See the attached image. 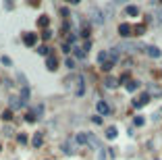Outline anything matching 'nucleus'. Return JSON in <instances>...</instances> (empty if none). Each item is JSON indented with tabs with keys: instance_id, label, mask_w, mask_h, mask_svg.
<instances>
[{
	"instance_id": "nucleus-41",
	"label": "nucleus",
	"mask_w": 162,
	"mask_h": 160,
	"mask_svg": "<svg viewBox=\"0 0 162 160\" xmlns=\"http://www.w3.org/2000/svg\"><path fill=\"white\" fill-rule=\"evenodd\" d=\"M31 2H40V0H31Z\"/></svg>"
},
{
	"instance_id": "nucleus-19",
	"label": "nucleus",
	"mask_w": 162,
	"mask_h": 160,
	"mask_svg": "<svg viewBox=\"0 0 162 160\" xmlns=\"http://www.w3.org/2000/svg\"><path fill=\"white\" fill-rule=\"evenodd\" d=\"M73 50H75V56H77V58H85V50H83V46H75Z\"/></svg>"
},
{
	"instance_id": "nucleus-24",
	"label": "nucleus",
	"mask_w": 162,
	"mask_h": 160,
	"mask_svg": "<svg viewBox=\"0 0 162 160\" xmlns=\"http://www.w3.org/2000/svg\"><path fill=\"white\" fill-rule=\"evenodd\" d=\"M81 35H83V38L89 35V25L87 23H81Z\"/></svg>"
},
{
	"instance_id": "nucleus-32",
	"label": "nucleus",
	"mask_w": 162,
	"mask_h": 160,
	"mask_svg": "<svg viewBox=\"0 0 162 160\" xmlns=\"http://www.w3.org/2000/svg\"><path fill=\"white\" fill-rule=\"evenodd\" d=\"M98 160H106V152L100 148V152H98Z\"/></svg>"
},
{
	"instance_id": "nucleus-7",
	"label": "nucleus",
	"mask_w": 162,
	"mask_h": 160,
	"mask_svg": "<svg viewBox=\"0 0 162 160\" xmlns=\"http://www.w3.org/2000/svg\"><path fill=\"white\" fill-rule=\"evenodd\" d=\"M75 144H77V141L69 137L65 144H62V150H65V154H75V152H77V150H75Z\"/></svg>"
},
{
	"instance_id": "nucleus-27",
	"label": "nucleus",
	"mask_w": 162,
	"mask_h": 160,
	"mask_svg": "<svg viewBox=\"0 0 162 160\" xmlns=\"http://www.w3.org/2000/svg\"><path fill=\"white\" fill-rule=\"evenodd\" d=\"M48 46H38V54H42V56H48Z\"/></svg>"
},
{
	"instance_id": "nucleus-29",
	"label": "nucleus",
	"mask_w": 162,
	"mask_h": 160,
	"mask_svg": "<svg viewBox=\"0 0 162 160\" xmlns=\"http://www.w3.org/2000/svg\"><path fill=\"white\" fill-rule=\"evenodd\" d=\"M17 141H19L21 146H23V144H27V135H25V133H19V135H17Z\"/></svg>"
},
{
	"instance_id": "nucleus-6",
	"label": "nucleus",
	"mask_w": 162,
	"mask_h": 160,
	"mask_svg": "<svg viewBox=\"0 0 162 160\" xmlns=\"http://www.w3.org/2000/svg\"><path fill=\"white\" fill-rule=\"evenodd\" d=\"M23 44L25 46H35V44H38V35L35 33H23Z\"/></svg>"
},
{
	"instance_id": "nucleus-10",
	"label": "nucleus",
	"mask_w": 162,
	"mask_h": 160,
	"mask_svg": "<svg viewBox=\"0 0 162 160\" xmlns=\"http://www.w3.org/2000/svg\"><path fill=\"white\" fill-rule=\"evenodd\" d=\"M96 108H98V112H100V114H104V117H106V114H110V106H108L104 100L98 102V104H96Z\"/></svg>"
},
{
	"instance_id": "nucleus-4",
	"label": "nucleus",
	"mask_w": 162,
	"mask_h": 160,
	"mask_svg": "<svg viewBox=\"0 0 162 160\" xmlns=\"http://www.w3.org/2000/svg\"><path fill=\"white\" fill-rule=\"evenodd\" d=\"M150 98H152V96H150L148 92H146V94H141L137 100H133V106H135V108H141V106H146V104L150 102Z\"/></svg>"
},
{
	"instance_id": "nucleus-14",
	"label": "nucleus",
	"mask_w": 162,
	"mask_h": 160,
	"mask_svg": "<svg viewBox=\"0 0 162 160\" xmlns=\"http://www.w3.org/2000/svg\"><path fill=\"white\" fill-rule=\"evenodd\" d=\"M125 13H127L129 17H137V15H139V8L135 6V4H129L127 8H125Z\"/></svg>"
},
{
	"instance_id": "nucleus-15",
	"label": "nucleus",
	"mask_w": 162,
	"mask_h": 160,
	"mask_svg": "<svg viewBox=\"0 0 162 160\" xmlns=\"http://www.w3.org/2000/svg\"><path fill=\"white\" fill-rule=\"evenodd\" d=\"M148 94H150V96H162V90H160L158 85H154V83H152V85L148 87Z\"/></svg>"
},
{
	"instance_id": "nucleus-8",
	"label": "nucleus",
	"mask_w": 162,
	"mask_h": 160,
	"mask_svg": "<svg viewBox=\"0 0 162 160\" xmlns=\"http://www.w3.org/2000/svg\"><path fill=\"white\" fill-rule=\"evenodd\" d=\"M56 65H58V60H56V56H52V54H48V56H46V69H48V71H56V69H58Z\"/></svg>"
},
{
	"instance_id": "nucleus-23",
	"label": "nucleus",
	"mask_w": 162,
	"mask_h": 160,
	"mask_svg": "<svg viewBox=\"0 0 162 160\" xmlns=\"http://www.w3.org/2000/svg\"><path fill=\"white\" fill-rule=\"evenodd\" d=\"M143 31H146V25H135L133 27V35H141Z\"/></svg>"
},
{
	"instance_id": "nucleus-9",
	"label": "nucleus",
	"mask_w": 162,
	"mask_h": 160,
	"mask_svg": "<svg viewBox=\"0 0 162 160\" xmlns=\"http://www.w3.org/2000/svg\"><path fill=\"white\" fill-rule=\"evenodd\" d=\"M75 141L79 146H87L89 144V133H77L75 135Z\"/></svg>"
},
{
	"instance_id": "nucleus-25",
	"label": "nucleus",
	"mask_w": 162,
	"mask_h": 160,
	"mask_svg": "<svg viewBox=\"0 0 162 160\" xmlns=\"http://www.w3.org/2000/svg\"><path fill=\"white\" fill-rule=\"evenodd\" d=\"M33 114H38V119H42V114H44V104H38V106H35Z\"/></svg>"
},
{
	"instance_id": "nucleus-11",
	"label": "nucleus",
	"mask_w": 162,
	"mask_h": 160,
	"mask_svg": "<svg viewBox=\"0 0 162 160\" xmlns=\"http://www.w3.org/2000/svg\"><path fill=\"white\" fill-rule=\"evenodd\" d=\"M8 104H11V110H19L21 106H23L21 98H15V96H11V98H8Z\"/></svg>"
},
{
	"instance_id": "nucleus-39",
	"label": "nucleus",
	"mask_w": 162,
	"mask_h": 160,
	"mask_svg": "<svg viewBox=\"0 0 162 160\" xmlns=\"http://www.w3.org/2000/svg\"><path fill=\"white\" fill-rule=\"evenodd\" d=\"M123 2H129V0H112V4H123Z\"/></svg>"
},
{
	"instance_id": "nucleus-26",
	"label": "nucleus",
	"mask_w": 162,
	"mask_h": 160,
	"mask_svg": "<svg viewBox=\"0 0 162 160\" xmlns=\"http://www.w3.org/2000/svg\"><path fill=\"white\" fill-rule=\"evenodd\" d=\"M100 67H102V71H110V69L114 67V63H112V60H110V58H108V60H106V63H104V65H100Z\"/></svg>"
},
{
	"instance_id": "nucleus-3",
	"label": "nucleus",
	"mask_w": 162,
	"mask_h": 160,
	"mask_svg": "<svg viewBox=\"0 0 162 160\" xmlns=\"http://www.w3.org/2000/svg\"><path fill=\"white\" fill-rule=\"evenodd\" d=\"M143 52H146L150 58H160L162 56V50L156 48V46H146V48H143Z\"/></svg>"
},
{
	"instance_id": "nucleus-30",
	"label": "nucleus",
	"mask_w": 162,
	"mask_h": 160,
	"mask_svg": "<svg viewBox=\"0 0 162 160\" xmlns=\"http://www.w3.org/2000/svg\"><path fill=\"white\" fill-rule=\"evenodd\" d=\"M65 65H67L69 69H75V58H71V56H69V58L65 60Z\"/></svg>"
},
{
	"instance_id": "nucleus-1",
	"label": "nucleus",
	"mask_w": 162,
	"mask_h": 160,
	"mask_svg": "<svg viewBox=\"0 0 162 160\" xmlns=\"http://www.w3.org/2000/svg\"><path fill=\"white\" fill-rule=\"evenodd\" d=\"M65 83H67L69 90L73 87V94L75 96H83L85 94V79H83V75H71Z\"/></svg>"
},
{
	"instance_id": "nucleus-34",
	"label": "nucleus",
	"mask_w": 162,
	"mask_h": 160,
	"mask_svg": "<svg viewBox=\"0 0 162 160\" xmlns=\"http://www.w3.org/2000/svg\"><path fill=\"white\" fill-rule=\"evenodd\" d=\"M156 23H162V6H160V11L156 13Z\"/></svg>"
},
{
	"instance_id": "nucleus-35",
	"label": "nucleus",
	"mask_w": 162,
	"mask_h": 160,
	"mask_svg": "<svg viewBox=\"0 0 162 160\" xmlns=\"http://www.w3.org/2000/svg\"><path fill=\"white\" fill-rule=\"evenodd\" d=\"M2 65H6V67H11V58H8V56H2Z\"/></svg>"
},
{
	"instance_id": "nucleus-13",
	"label": "nucleus",
	"mask_w": 162,
	"mask_h": 160,
	"mask_svg": "<svg viewBox=\"0 0 162 160\" xmlns=\"http://www.w3.org/2000/svg\"><path fill=\"white\" fill-rule=\"evenodd\" d=\"M21 102H23V106L27 104V100H29V85H27V87H21Z\"/></svg>"
},
{
	"instance_id": "nucleus-22",
	"label": "nucleus",
	"mask_w": 162,
	"mask_h": 160,
	"mask_svg": "<svg viewBox=\"0 0 162 160\" xmlns=\"http://www.w3.org/2000/svg\"><path fill=\"white\" fill-rule=\"evenodd\" d=\"M137 87H139V81H129L127 83V92H137Z\"/></svg>"
},
{
	"instance_id": "nucleus-37",
	"label": "nucleus",
	"mask_w": 162,
	"mask_h": 160,
	"mask_svg": "<svg viewBox=\"0 0 162 160\" xmlns=\"http://www.w3.org/2000/svg\"><path fill=\"white\" fill-rule=\"evenodd\" d=\"M50 35H52V33H50V31L46 29V31H44V33H42V38H44V40H50Z\"/></svg>"
},
{
	"instance_id": "nucleus-5",
	"label": "nucleus",
	"mask_w": 162,
	"mask_h": 160,
	"mask_svg": "<svg viewBox=\"0 0 162 160\" xmlns=\"http://www.w3.org/2000/svg\"><path fill=\"white\" fill-rule=\"evenodd\" d=\"M119 33L123 35V38H131V35H133V27L129 23H121L119 25Z\"/></svg>"
},
{
	"instance_id": "nucleus-42",
	"label": "nucleus",
	"mask_w": 162,
	"mask_h": 160,
	"mask_svg": "<svg viewBox=\"0 0 162 160\" xmlns=\"http://www.w3.org/2000/svg\"><path fill=\"white\" fill-rule=\"evenodd\" d=\"M158 2H160V6H162V0H158Z\"/></svg>"
},
{
	"instance_id": "nucleus-12",
	"label": "nucleus",
	"mask_w": 162,
	"mask_h": 160,
	"mask_svg": "<svg viewBox=\"0 0 162 160\" xmlns=\"http://www.w3.org/2000/svg\"><path fill=\"white\" fill-rule=\"evenodd\" d=\"M31 144H33V148H40L44 144V135H42V133H35L33 139H31Z\"/></svg>"
},
{
	"instance_id": "nucleus-20",
	"label": "nucleus",
	"mask_w": 162,
	"mask_h": 160,
	"mask_svg": "<svg viewBox=\"0 0 162 160\" xmlns=\"http://www.w3.org/2000/svg\"><path fill=\"white\" fill-rule=\"evenodd\" d=\"M17 81H19V85H21V87H27V79H25V75L21 73V71L17 73Z\"/></svg>"
},
{
	"instance_id": "nucleus-40",
	"label": "nucleus",
	"mask_w": 162,
	"mask_h": 160,
	"mask_svg": "<svg viewBox=\"0 0 162 160\" xmlns=\"http://www.w3.org/2000/svg\"><path fill=\"white\" fill-rule=\"evenodd\" d=\"M71 2H73V4H79V2H81V0H71Z\"/></svg>"
},
{
	"instance_id": "nucleus-17",
	"label": "nucleus",
	"mask_w": 162,
	"mask_h": 160,
	"mask_svg": "<svg viewBox=\"0 0 162 160\" xmlns=\"http://www.w3.org/2000/svg\"><path fill=\"white\" fill-rule=\"evenodd\" d=\"M108 58H110V54H108V52H106V50H102V52H100V54H98V63H100V65H104V63H106V60H108Z\"/></svg>"
},
{
	"instance_id": "nucleus-31",
	"label": "nucleus",
	"mask_w": 162,
	"mask_h": 160,
	"mask_svg": "<svg viewBox=\"0 0 162 160\" xmlns=\"http://www.w3.org/2000/svg\"><path fill=\"white\" fill-rule=\"evenodd\" d=\"M133 123H135V127H141L146 121H143V117H135V119H133Z\"/></svg>"
},
{
	"instance_id": "nucleus-16",
	"label": "nucleus",
	"mask_w": 162,
	"mask_h": 160,
	"mask_svg": "<svg viewBox=\"0 0 162 160\" xmlns=\"http://www.w3.org/2000/svg\"><path fill=\"white\" fill-rule=\"evenodd\" d=\"M116 83H119V81H116L114 77H106V81H104V85L108 87V90H114V87H116Z\"/></svg>"
},
{
	"instance_id": "nucleus-2",
	"label": "nucleus",
	"mask_w": 162,
	"mask_h": 160,
	"mask_svg": "<svg viewBox=\"0 0 162 160\" xmlns=\"http://www.w3.org/2000/svg\"><path fill=\"white\" fill-rule=\"evenodd\" d=\"M89 19L96 25H104V11H100L98 6H92L89 8Z\"/></svg>"
},
{
	"instance_id": "nucleus-18",
	"label": "nucleus",
	"mask_w": 162,
	"mask_h": 160,
	"mask_svg": "<svg viewBox=\"0 0 162 160\" xmlns=\"http://www.w3.org/2000/svg\"><path fill=\"white\" fill-rule=\"evenodd\" d=\"M116 133H119V131H116V127H108V129H106V137H108V139H114Z\"/></svg>"
},
{
	"instance_id": "nucleus-38",
	"label": "nucleus",
	"mask_w": 162,
	"mask_h": 160,
	"mask_svg": "<svg viewBox=\"0 0 162 160\" xmlns=\"http://www.w3.org/2000/svg\"><path fill=\"white\" fill-rule=\"evenodd\" d=\"M92 121H94V123H96V125H100V123H102V117H94V119H92Z\"/></svg>"
},
{
	"instance_id": "nucleus-28",
	"label": "nucleus",
	"mask_w": 162,
	"mask_h": 160,
	"mask_svg": "<svg viewBox=\"0 0 162 160\" xmlns=\"http://www.w3.org/2000/svg\"><path fill=\"white\" fill-rule=\"evenodd\" d=\"M2 119L4 121H11L13 119V110H2Z\"/></svg>"
},
{
	"instance_id": "nucleus-33",
	"label": "nucleus",
	"mask_w": 162,
	"mask_h": 160,
	"mask_svg": "<svg viewBox=\"0 0 162 160\" xmlns=\"http://www.w3.org/2000/svg\"><path fill=\"white\" fill-rule=\"evenodd\" d=\"M4 6H6V11H13V8H15V4H13V0H6V4H4Z\"/></svg>"
},
{
	"instance_id": "nucleus-36",
	"label": "nucleus",
	"mask_w": 162,
	"mask_h": 160,
	"mask_svg": "<svg viewBox=\"0 0 162 160\" xmlns=\"http://www.w3.org/2000/svg\"><path fill=\"white\" fill-rule=\"evenodd\" d=\"M27 121H29V123H35V114L29 112V114H27Z\"/></svg>"
},
{
	"instance_id": "nucleus-21",
	"label": "nucleus",
	"mask_w": 162,
	"mask_h": 160,
	"mask_svg": "<svg viewBox=\"0 0 162 160\" xmlns=\"http://www.w3.org/2000/svg\"><path fill=\"white\" fill-rule=\"evenodd\" d=\"M38 25H40V27H48V25H50V19H48L46 15H42L40 21H38Z\"/></svg>"
}]
</instances>
